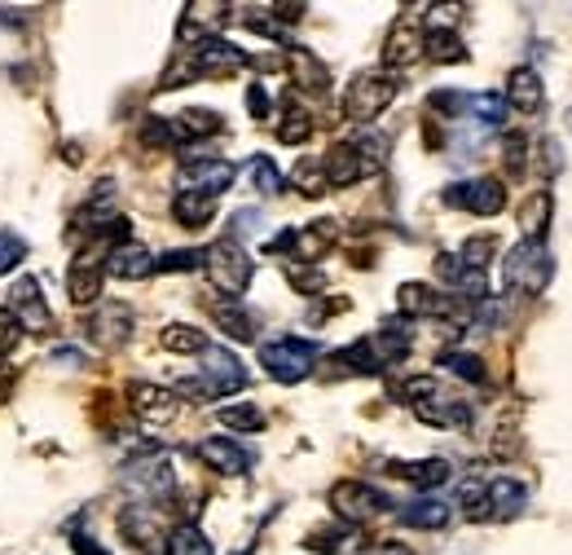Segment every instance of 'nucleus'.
Returning a JSON list of instances; mask_svg holds the SVG:
<instances>
[{"mask_svg": "<svg viewBox=\"0 0 572 555\" xmlns=\"http://www.w3.org/2000/svg\"><path fill=\"white\" fill-rule=\"evenodd\" d=\"M384 150L388 142L384 137H357V142H334L326 155H321V172H326V185L330 190H343V185H357L366 177H375L384 168Z\"/></svg>", "mask_w": 572, "mask_h": 555, "instance_id": "1", "label": "nucleus"}, {"mask_svg": "<svg viewBox=\"0 0 572 555\" xmlns=\"http://www.w3.org/2000/svg\"><path fill=\"white\" fill-rule=\"evenodd\" d=\"M463 507L472 520H515L528 503V490L511 476H472L463 481Z\"/></svg>", "mask_w": 572, "mask_h": 555, "instance_id": "2", "label": "nucleus"}, {"mask_svg": "<svg viewBox=\"0 0 572 555\" xmlns=\"http://www.w3.org/2000/svg\"><path fill=\"white\" fill-rule=\"evenodd\" d=\"M550 278H555V261H550L546 243H528L524 239L502 261V282H507L511 295H528L533 300V295H541L550 287Z\"/></svg>", "mask_w": 572, "mask_h": 555, "instance_id": "3", "label": "nucleus"}, {"mask_svg": "<svg viewBox=\"0 0 572 555\" xmlns=\"http://www.w3.org/2000/svg\"><path fill=\"white\" fill-rule=\"evenodd\" d=\"M397 93H401V80L392 71H362L349 84V93H343V120H353V124L379 120L384 110L397 101Z\"/></svg>", "mask_w": 572, "mask_h": 555, "instance_id": "4", "label": "nucleus"}, {"mask_svg": "<svg viewBox=\"0 0 572 555\" xmlns=\"http://www.w3.org/2000/svg\"><path fill=\"white\" fill-rule=\"evenodd\" d=\"M203 269H207V278H211V287H216L220 295H229V300H239V295L252 287V274H256V265H252V256L243 252L239 239H216V243L203 252Z\"/></svg>", "mask_w": 572, "mask_h": 555, "instance_id": "5", "label": "nucleus"}, {"mask_svg": "<svg viewBox=\"0 0 572 555\" xmlns=\"http://www.w3.org/2000/svg\"><path fill=\"white\" fill-rule=\"evenodd\" d=\"M313 362H317V345H313V340L282 336V340L260 345V366H265L278 384H300V379H308V375H313Z\"/></svg>", "mask_w": 572, "mask_h": 555, "instance_id": "6", "label": "nucleus"}, {"mask_svg": "<svg viewBox=\"0 0 572 555\" xmlns=\"http://www.w3.org/2000/svg\"><path fill=\"white\" fill-rule=\"evenodd\" d=\"M397 309H401L405 317H449V322H453V317H458V322L467 317V300L445 295V291H436V287H427V282H401Z\"/></svg>", "mask_w": 572, "mask_h": 555, "instance_id": "7", "label": "nucleus"}, {"mask_svg": "<svg viewBox=\"0 0 572 555\" xmlns=\"http://www.w3.org/2000/svg\"><path fill=\"white\" fill-rule=\"evenodd\" d=\"M84 330H88V340L97 345V349H124L129 345V336H133V309L129 304H120V300H101L88 317H84Z\"/></svg>", "mask_w": 572, "mask_h": 555, "instance_id": "8", "label": "nucleus"}, {"mask_svg": "<svg viewBox=\"0 0 572 555\" xmlns=\"http://www.w3.org/2000/svg\"><path fill=\"white\" fill-rule=\"evenodd\" d=\"M239 168L229 159H185L181 172H177V185L181 194H207V198H220L229 185H234Z\"/></svg>", "mask_w": 572, "mask_h": 555, "instance_id": "9", "label": "nucleus"}, {"mask_svg": "<svg viewBox=\"0 0 572 555\" xmlns=\"http://www.w3.org/2000/svg\"><path fill=\"white\" fill-rule=\"evenodd\" d=\"M190 53V62H194V75H207V80H229V75H239L252 58L239 49V45H229V40H220V36H207V40H198L194 49H185Z\"/></svg>", "mask_w": 572, "mask_h": 555, "instance_id": "10", "label": "nucleus"}, {"mask_svg": "<svg viewBox=\"0 0 572 555\" xmlns=\"http://www.w3.org/2000/svg\"><path fill=\"white\" fill-rule=\"evenodd\" d=\"M449 207H463L472 216H498L507 207V185L498 177H476V181H458L445 190Z\"/></svg>", "mask_w": 572, "mask_h": 555, "instance_id": "11", "label": "nucleus"}, {"mask_svg": "<svg viewBox=\"0 0 572 555\" xmlns=\"http://www.w3.org/2000/svg\"><path fill=\"white\" fill-rule=\"evenodd\" d=\"M330 507H334L339 520L366 524V520H375V516L388 507V498H384L375 485H366V481H339V485L330 490Z\"/></svg>", "mask_w": 572, "mask_h": 555, "instance_id": "12", "label": "nucleus"}, {"mask_svg": "<svg viewBox=\"0 0 572 555\" xmlns=\"http://www.w3.org/2000/svg\"><path fill=\"white\" fill-rule=\"evenodd\" d=\"M5 309L19 317L23 330H32V336H49V330H53V313H49L36 278H19V282L10 287V304H5Z\"/></svg>", "mask_w": 572, "mask_h": 555, "instance_id": "13", "label": "nucleus"}, {"mask_svg": "<svg viewBox=\"0 0 572 555\" xmlns=\"http://www.w3.org/2000/svg\"><path fill=\"white\" fill-rule=\"evenodd\" d=\"M124 481H129L133 494H142V498H150V503H159V498H168V494L177 490L172 463H168L163 455H146V459L129 463V468H124Z\"/></svg>", "mask_w": 572, "mask_h": 555, "instance_id": "14", "label": "nucleus"}, {"mask_svg": "<svg viewBox=\"0 0 572 555\" xmlns=\"http://www.w3.org/2000/svg\"><path fill=\"white\" fill-rule=\"evenodd\" d=\"M198 379L207 384L211 397H224V393H239V388L247 384V371H243V362L229 353V349L207 345V349H203V375H198Z\"/></svg>", "mask_w": 572, "mask_h": 555, "instance_id": "15", "label": "nucleus"}, {"mask_svg": "<svg viewBox=\"0 0 572 555\" xmlns=\"http://www.w3.org/2000/svg\"><path fill=\"white\" fill-rule=\"evenodd\" d=\"M129 406H133V414H137L146 427H163V423L177 419L181 397H177L172 388H159V384H133V388H129Z\"/></svg>", "mask_w": 572, "mask_h": 555, "instance_id": "16", "label": "nucleus"}, {"mask_svg": "<svg viewBox=\"0 0 572 555\" xmlns=\"http://www.w3.org/2000/svg\"><path fill=\"white\" fill-rule=\"evenodd\" d=\"M436 278L458 295V300H467V304H480L485 295H489V282H485V274L480 269H472V265H463L453 252H440L436 256Z\"/></svg>", "mask_w": 572, "mask_h": 555, "instance_id": "17", "label": "nucleus"}, {"mask_svg": "<svg viewBox=\"0 0 572 555\" xmlns=\"http://www.w3.org/2000/svg\"><path fill=\"white\" fill-rule=\"evenodd\" d=\"M423 58V27H418V19H397L392 23V32H388V40H384V67L388 71H401V67H410V62H418Z\"/></svg>", "mask_w": 572, "mask_h": 555, "instance_id": "18", "label": "nucleus"}, {"mask_svg": "<svg viewBox=\"0 0 572 555\" xmlns=\"http://www.w3.org/2000/svg\"><path fill=\"white\" fill-rule=\"evenodd\" d=\"M211 472H220V476H243L247 468H252V455L239 446V441H229V436H207V441H198V450H194Z\"/></svg>", "mask_w": 572, "mask_h": 555, "instance_id": "19", "label": "nucleus"}, {"mask_svg": "<svg viewBox=\"0 0 572 555\" xmlns=\"http://www.w3.org/2000/svg\"><path fill=\"white\" fill-rule=\"evenodd\" d=\"M120 529H124L146 555H163V551H168V533L159 529V511H155V507H124Z\"/></svg>", "mask_w": 572, "mask_h": 555, "instance_id": "20", "label": "nucleus"}, {"mask_svg": "<svg viewBox=\"0 0 572 555\" xmlns=\"http://www.w3.org/2000/svg\"><path fill=\"white\" fill-rule=\"evenodd\" d=\"M507 106L520 110V116H537V110L546 106V88H541V75L533 67H515L511 80H507Z\"/></svg>", "mask_w": 572, "mask_h": 555, "instance_id": "21", "label": "nucleus"}, {"mask_svg": "<svg viewBox=\"0 0 572 555\" xmlns=\"http://www.w3.org/2000/svg\"><path fill=\"white\" fill-rule=\"evenodd\" d=\"M282 67L291 71L295 88H304V93H326V88H330V67H326L313 49H287Z\"/></svg>", "mask_w": 572, "mask_h": 555, "instance_id": "22", "label": "nucleus"}, {"mask_svg": "<svg viewBox=\"0 0 572 555\" xmlns=\"http://www.w3.org/2000/svg\"><path fill=\"white\" fill-rule=\"evenodd\" d=\"M106 274L120 278V282H142L155 274V256L142 248V243H120L110 256H106Z\"/></svg>", "mask_w": 572, "mask_h": 555, "instance_id": "23", "label": "nucleus"}, {"mask_svg": "<svg viewBox=\"0 0 572 555\" xmlns=\"http://www.w3.org/2000/svg\"><path fill=\"white\" fill-rule=\"evenodd\" d=\"M414 414H418L423 423H431V427H467V423H472V406H467V401L440 397V393H431L427 401H418Z\"/></svg>", "mask_w": 572, "mask_h": 555, "instance_id": "24", "label": "nucleus"}, {"mask_svg": "<svg viewBox=\"0 0 572 555\" xmlns=\"http://www.w3.org/2000/svg\"><path fill=\"white\" fill-rule=\"evenodd\" d=\"M334 239H339V230H334V220H313V226H304V230H295V265H317L330 248H334Z\"/></svg>", "mask_w": 572, "mask_h": 555, "instance_id": "25", "label": "nucleus"}, {"mask_svg": "<svg viewBox=\"0 0 572 555\" xmlns=\"http://www.w3.org/2000/svg\"><path fill=\"white\" fill-rule=\"evenodd\" d=\"M207 309H211V322L224 330L229 340H243V345L256 340V317L243 309V300H229V295H224V300H211Z\"/></svg>", "mask_w": 572, "mask_h": 555, "instance_id": "26", "label": "nucleus"}, {"mask_svg": "<svg viewBox=\"0 0 572 555\" xmlns=\"http://www.w3.org/2000/svg\"><path fill=\"white\" fill-rule=\"evenodd\" d=\"M388 472L397 476V481H410L414 490H440L449 476H453V468L445 463V459H418V463H388Z\"/></svg>", "mask_w": 572, "mask_h": 555, "instance_id": "27", "label": "nucleus"}, {"mask_svg": "<svg viewBox=\"0 0 572 555\" xmlns=\"http://www.w3.org/2000/svg\"><path fill=\"white\" fill-rule=\"evenodd\" d=\"M550 212H555V198L550 190H533L520 207V230L528 243H546V230H550Z\"/></svg>", "mask_w": 572, "mask_h": 555, "instance_id": "28", "label": "nucleus"}, {"mask_svg": "<svg viewBox=\"0 0 572 555\" xmlns=\"http://www.w3.org/2000/svg\"><path fill=\"white\" fill-rule=\"evenodd\" d=\"M172 124V137L177 142H198V137H216L224 124H220V116L216 110H207V106H190V110H181L177 120H168Z\"/></svg>", "mask_w": 572, "mask_h": 555, "instance_id": "29", "label": "nucleus"}, {"mask_svg": "<svg viewBox=\"0 0 572 555\" xmlns=\"http://www.w3.org/2000/svg\"><path fill=\"white\" fill-rule=\"evenodd\" d=\"M330 366H339L343 375H379V371H384V362H379V353H375L370 340H357V345H349V349H339V353L330 358Z\"/></svg>", "mask_w": 572, "mask_h": 555, "instance_id": "30", "label": "nucleus"}, {"mask_svg": "<svg viewBox=\"0 0 572 555\" xmlns=\"http://www.w3.org/2000/svg\"><path fill=\"white\" fill-rule=\"evenodd\" d=\"M370 345H375V353H379L384 366H397V362L410 353L414 336H410V326H405V322H388V326H379V336H375Z\"/></svg>", "mask_w": 572, "mask_h": 555, "instance_id": "31", "label": "nucleus"}, {"mask_svg": "<svg viewBox=\"0 0 572 555\" xmlns=\"http://www.w3.org/2000/svg\"><path fill=\"white\" fill-rule=\"evenodd\" d=\"M449 503H440V498H414V503H405L401 507V520L410 524V529H445L449 524Z\"/></svg>", "mask_w": 572, "mask_h": 555, "instance_id": "32", "label": "nucleus"}, {"mask_svg": "<svg viewBox=\"0 0 572 555\" xmlns=\"http://www.w3.org/2000/svg\"><path fill=\"white\" fill-rule=\"evenodd\" d=\"M172 216L181 220L185 230H203L207 220L216 216V198H207V194H177L172 198Z\"/></svg>", "mask_w": 572, "mask_h": 555, "instance_id": "33", "label": "nucleus"}, {"mask_svg": "<svg viewBox=\"0 0 572 555\" xmlns=\"http://www.w3.org/2000/svg\"><path fill=\"white\" fill-rule=\"evenodd\" d=\"M423 53H427L431 62H467L463 40H458V32H449V27H431V32H423Z\"/></svg>", "mask_w": 572, "mask_h": 555, "instance_id": "34", "label": "nucleus"}, {"mask_svg": "<svg viewBox=\"0 0 572 555\" xmlns=\"http://www.w3.org/2000/svg\"><path fill=\"white\" fill-rule=\"evenodd\" d=\"M159 345H163L168 353H203V349H207V336H203L198 326H190V322H172V326H163Z\"/></svg>", "mask_w": 572, "mask_h": 555, "instance_id": "35", "label": "nucleus"}, {"mask_svg": "<svg viewBox=\"0 0 572 555\" xmlns=\"http://www.w3.org/2000/svg\"><path fill=\"white\" fill-rule=\"evenodd\" d=\"M216 419H220L224 427H234V432H260V427H265V410L252 406V401H229V406L216 410Z\"/></svg>", "mask_w": 572, "mask_h": 555, "instance_id": "36", "label": "nucleus"}, {"mask_svg": "<svg viewBox=\"0 0 572 555\" xmlns=\"http://www.w3.org/2000/svg\"><path fill=\"white\" fill-rule=\"evenodd\" d=\"M168 555H211V542H207V533L198 529V524H177L172 533H168Z\"/></svg>", "mask_w": 572, "mask_h": 555, "instance_id": "37", "label": "nucleus"}, {"mask_svg": "<svg viewBox=\"0 0 572 555\" xmlns=\"http://www.w3.org/2000/svg\"><path fill=\"white\" fill-rule=\"evenodd\" d=\"M291 181L300 185L304 198H321V194L330 190V185H326V172H321V159H300L295 172H291Z\"/></svg>", "mask_w": 572, "mask_h": 555, "instance_id": "38", "label": "nucleus"}, {"mask_svg": "<svg viewBox=\"0 0 572 555\" xmlns=\"http://www.w3.org/2000/svg\"><path fill=\"white\" fill-rule=\"evenodd\" d=\"M467 106L476 110V120L489 124V129L507 124V97L502 93H476V97H467Z\"/></svg>", "mask_w": 572, "mask_h": 555, "instance_id": "39", "label": "nucleus"}, {"mask_svg": "<svg viewBox=\"0 0 572 555\" xmlns=\"http://www.w3.org/2000/svg\"><path fill=\"white\" fill-rule=\"evenodd\" d=\"M308 137H313V120L304 116V110L287 106V116H282V124H278V142H282V146H304Z\"/></svg>", "mask_w": 572, "mask_h": 555, "instance_id": "40", "label": "nucleus"}, {"mask_svg": "<svg viewBox=\"0 0 572 555\" xmlns=\"http://www.w3.org/2000/svg\"><path fill=\"white\" fill-rule=\"evenodd\" d=\"M440 366L467 384H485V362L476 353H440Z\"/></svg>", "mask_w": 572, "mask_h": 555, "instance_id": "41", "label": "nucleus"}, {"mask_svg": "<svg viewBox=\"0 0 572 555\" xmlns=\"http://www.w3.org/2000/svg\"><path fill=\"white\" fill-rule=\"evenodd\" d=\"M494 256H498V239H494V234H476V239L463 243V252H458V261L472 265V269H480V274H485V265H489Z\"/></svg>", "mask_w": 572, "mask_h": 555, "instance_id": "42", "label": "nucleus"}, {"mask_svg": "<svg viewBox=\"0 0 572 555\" xmlns=\"http://www.w3.org/2000/svg\"><path fill=\"white\" fill-rule=\"evenodd\" d=\"M287 282L300 291V295H321L326 291V274L317 269V265H287Z\"/></svg>", "mask_w": 572, "mask_h": 555, "instance_id": "43", "label": "nucleus"}, {"mask_svg": "<svg viewBox=\"0 0 572 555\" xmlns=\"http://www.w3.org/2000/svg\"><path fill=\"white\" fill-rule=\"evenodd\" d=\"M23 256H27V239L14 234V230H0V278L14 274Z\"/></svg>", "mask_w": 572, "mask_h": 555, "instance_id": "44", "label": "nucleus"}, {"mask_svg": "<svg viewBox=\"0 0 572 555\" xmlns=\"http://www.w3.org/2000/svg\"><path fill=\"white\" fill-rule=\"evenodd\" d=\"M343 538H349V529H343V524H321V529H313V533L304 538V546L317 551V555H330V551L343 546Z\"/></svg>", "mask_w": 572, "mask_h": 555, "instance_id": "45", "label": "nucleus"}, {"mask_svg": "<svg viewBox=\"0 0 572 555\" xmlns=\"http://www.w3.org/2000/svg\"><path fill=\"white\" fill-rule=\"evenodd\" d=\"M155 269H159V274H190V269H203V252H194V248L168 252V256L155 261Z\"/></svg>", "mask_w": 572, "mask_h": 555, "instance_id": "46", "label": "nucleus"}, {"mask_svg": "<svg viewBox=\"0 0 572 555\" xmlns=\"http://www.w3.org/2000/svg\"><path fill=\"white\" fill-rule=\"evenodd\" d=\"M252 181H256L260 194H278V190H282V172H278L273 159H265V155L252 159Z\"/></svg>", "mask_w": 572, "mask_h": 555, "instance_id": "47", "label": "nucleus"}, {"mask_svg": "<svg viewBox=\"0 0 572 555\" xmlns=\"http://www.w3.org/2000/svg\"><path fill=\"white\" fill-rule=\"evenodd\" d=\"M19 336H23V326H19V317L0 304V362H5L14 349H19Z\"/></svg>", "mask_w": 572, "mask_h": 555, "instance_id": "48", "label": "nucleus"}, {"mask_svg": "<svg viewBox=\"0 0 572 555\" xmlns=\"http://www.w3.org/2000/svg\"><path fill=\"white\" fill-rule=\"evenodd\" d=\"M142 142H146V146H177V137H172V124H168V120H150V124L142 129Z\"/></svg>", "mask_w": 572, "mask_h": 555, "instance_id": "49", "label": "nucleus"}, {"mask_svg": "<svg viewBox=\"0 0 572 555\" xmlns=\"http://www.w3.org/2000/svg\"><path fill=\"white\" fill-rule=\"evenodd\" d=\"M427 106H431V110H445V116L453 120L458 110L467 106V97H463V93H431V97H427Z\"/></svg>", "mask_w": 572, "mask_h": 555, "instance_id": "50", "label": "nucleus"}, {"mask_svg": "<svg viewBox=\"0 0 572 555\" xmlns=\"http://www.w3.org/2000/svg\"><path fill=\"white\" fill-rule=\"evenodd\" d=\"M269 93H265V84H252L247 88V110H252V120H269Z\"/></svg>", "mask_w": 572, "mask_h": 555, "instance_id": "51", "label": "nucleus"}, {"mask_svg": "<svg viewBox=\"0 0 572 555\" xmlns=\"http://www.w3.org/2000/svg\"><path fill=\"white\" fill-rule=\"evenodd\" d=\"M502 150H507V168L520 177V172H524V137H507Z\"/></svg>", "mask_w": 572, "mask_h": 555, "instance_id": "52", "label": "nucleus"}, {"mask_svg": "<svg viewBox=\"0 0 572 555\" xmlns=\"http://www.w3.org/2000/svg\"><path fill=\"white\" fill-rule=\"evenodd\" d=\"M14 388H19V371H14L10 362H0V406L14 397Z\"/></svg>", "mask_w": 572, "mask_h": 555, "instance_id": "53", "label": "nucleus"}, {"mask_svg": "<svg viewBox=\"0 0 572 555\" xmlns=\"http://www.w3.org/2000/svg\"><path fill=\"white\" fill-rule=\"evenodd\" d=\"M362 555H414L405 542H392V538H384V542H370Z\"/></svg>", "mask_w": 572, "mask_h": 555, "instance_id": "54", "label": "nucleus"}, {"mask_svg": "<svg viewBox=\"0 0 572 555\" xmlns=\"http://www.w3.org/2000/svg\"><path fill=\"white\" fill-rule=\"evenodd\" d=\"M71 546H75V555H110V551H106L97 538H88V533H75V542H71Z\"/></svg>", "mask_w": 572, "mask_h": 555, "instance_id": "55", "label": "nucleus"}, {"mask_svg": "<svg viewBox=\"0 0 572 555\" xmlns=\"http://www.w3.org/2000/svg\"><path fill=\"white\" fill-rule=\"evenodd\" d=\"M256 220H260V212H252V207L239 212V216H234V234H252V230H256ZM234 234H229V239H234Z\"/></svg>", "mask_w": 572, "mask_h": 555, "instance_id": "56", "label": "nucleus"}, {"mask_svg": "<svg viewBox=\"0 0 572 555\" xmlns=\"http://www.w3.org/2000/svg\"><path fill=\"white\" fill-rule=\"evenodd\" d=\"M273 14H278L282 23H300V19H304V5H273Z\"/></svg>", "mask_w": 572, "mask_h": 555, "instance_id": "57", "label": "nucleus"}]
</instances>
